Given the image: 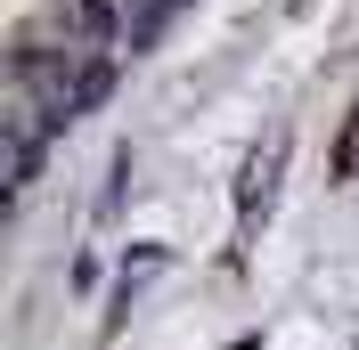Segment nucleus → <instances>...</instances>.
<instances>
[{"mask_svg":"<svg viewBox=\"0 0 359 350\" xmlns=\"http://www.w3.org/2000/svg\"><path fill=\"white\" fill-rule=\"evenodd\" d=\"M114 0H74L66 8V33H74V49H82V57H98V49H114Z\"/></svg>","mask_w":359,"mask_h":350,"instance_id":"obj_2","label":"nucleus"},{"mask_svg":"<svg viewBox=\"0 0 359 350\" xmlns=\"http://www.w3.org/2000/svg\"><path fill=\"white\" fill-rule=\"evenodd\" d=\"M163 261H172L163 244H131V253H123V285H114V318H131V302H139V293H147V285L163 277Z\"/></svg>","mask_w":359,"mask_h":350,"instance_id":"obj_3","label":"nucleus"},{"mask_svg":"<svg viewBox=\"0 0 359 350\" xmlns=\"http://www.w3.org/2000/svg\"><path fill=\"white\" fill-rule=\"evenodd\" d=\"M286 163H294V131H262V147L245 155V172H237V220H269L278 188H286Z\"/></svg>","mask_w":359,"mask_h":350,"instance_id":"obj_1","label":"nucleus"},{"mask_svg":"<svg viewBox=\"0 0 359 350\" xmlns=\"http://www.w3.org/2000/svg\"><path fill=\"white\" fill-rule=\"evenodd\" d=\"M180 8H188V0H139V8H131V49H156L163 24H172Z\"/></svg>","mask_w":359,"mask_h":350,"instance_id":"obj_4","label":"nucleus"}]
</instances>
